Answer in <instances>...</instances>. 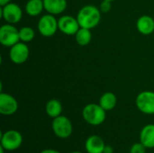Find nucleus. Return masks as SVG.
Wrapping results in <instances>:
<instances>
[{
	"instance_id": "nucleus-1",
	"label": "nucleus",
	"mask_w": 154,
	"mask_h": 153,
	"mask_svg": "<svg viewBox=\"0 0 154 153\" xmlns=\"http://www.w3.org/2000/svg\"><path fill=\"white\" fill-rule=\"evenodd\" d=\"M100 9L94 5H85L78 13L77 19L79 26L87 29L95 28L101 20Z\"/></svg>"
},
{
	"instance_id": "nucleus-2",
	"label": "nucleus",
	"mask_w": 154,
	"mask_h": 153,
	"mask_svg": "<svg viewBox=\"0 0 154 153\" xmlns=\"http://www.w3.org/2000/svg\"><path fill=\"white\" fill-rule=\"evenodd\" d=\"M106 111L99 104H88L82 111V116L86 123L97 126L102 124L106 117Z\"/></svg>"
},
{
	"instance_id": "nucleus-3",
	"label": "nucleus",
	"mask_w": 154,
	"mask_h": 153,
	"mask_svg": "<svg viewBox=\"0 0 154 153\" xmlns=\"http://www.w3.org/2000/svg\"><path fill=\"white\" fill-rule=\"evenodd\" d=\"M51 128L54 134L60 139H67L73 133L72 123L68 117L64 115H60L56 118H53Z\"/></svg>"
},
{
	"instance_id": "nucleus-4",
	"label": "nucleus",
	"mask_w": 154,
	"mask_h": 153,
	"mask_svg": "<svg viewBox=\"0 0 154 153\" xmlns=\"http://www.w3.org/2000/svg\"><path fill=\"white\" fill-rule=\"evenodd\" d=\"M23 144V135L16 130H8L1 135V147L6 151H14Z\"/></svg>"
},
{
	"instance_id": "nucleus-5",
	"label": "nucleus",
	"mask_w": 154,
	"mask_h": 153,
	"mask_svg": "<svg viewBox=\"0 0 154 153\" xmlns=\"http://www.w3.org/2000/svg\"><path fill=\"white\" fill-rule=\"evenodd\" d=\"M20 41L19 30L13 24H4L0 28V42L5 47H12Z\"/></svg>"
},
{
	"instance_id": "nucleus-6",
	"label": "nucleus",
	"mask_w": 154,
	"mask_h": 153,
	"mask_svg": "<svg viewBox=\"0 0 154 153\" xmlns=\"http://www.w3.org/2000/svg\"><path fill=\"white\" fill-rule=\"evenodd\" d=\"M58 29V21L53 14H44L38 22L39 32L44 37H51L54 35Z\"/></svg>"
},
{
	"instance_id": "nucleus-7",
	"label": "nucleus",
	"mask_w": 154,
	"mask_h": 153,
	"mask_svg": "<svg viewBox=\"0 0 154 153\" xmlns=\"http://www.w3.org/2000/svg\"><path fill=\"white\" fill-rule=\"evenodd\" d=\"M137 108L145 115H154V92L143 91L135 100Z\"/></svg>"
},
{
	"instance_id": "nucleus-8",
	"label": "nucleus",
	"mask_w": 154,
	"mask_h": 153,
	"mask_svg": "<svg viewBox=\"0 0 154 153\" xmlns=\"http://www.w3.org/2000/svg\"><path fill=\"white\" fill-rule=\"evenodd\" d=\"M1 16L8 23L14 24L21 21L23 17V11L18 5L14 3H9L2 6Z\"/></svg>"
},
{
	"instance_id": "nucleus-9",
	"label": "nucleus",
	"mask_w": 154,
	"mask_h": 153,
	"mask_svg": "<svg viewBox=\"0 0 154 153\" xmlns=\"http://www.w3.org/2000/svg\"><path fill=\"white\" fill-rule=\"evenodd\" d=\"M29 47L25 44V42L19 41L14 46L11 47L9 51V57L12 62L14 64H23L29 58Z\"/></svg>"
},
{
	"instance_id": "nucleus-10",
	"label": "nucleus",
	"mask_w": 154,
	"mask_h": 153,
	"mask_svg": "<svg viewBox=\"0 0 154 153\" xmlns=\"http://www.w3.org/2000/svg\"><path fill=\"white\" fill-rule=\"evenodd\" d=\"M59 30L67 35L76 34L79 29L80 28L79 23L77 18L72 17L71 15H63L58 20Z\"/></svg>"
},
{
	"instance_id": "nucleus-11",
	"label": "nucleus",
	"mask_w": 154,
	"mask_h": 153,
	"mask_svg": "<svg viewBox=\"0 0 154 153\" xmlns=\"http://www.w3.org/2000/svg\"><path fill=\"white\" fill-rule=\"evenodd\" d=\"M18 109V103L16 99L6 93L0 94V114L3 115H12L16 113Z\"/></svg>"
},
{
	"instance_id": "nucleus-12",
	"label": "nucleus",
	"mask_w": 154,
	"mask_h": 153,
	"mask_svg": "<svg viewBox=\"0 0 154 153\" xmlns=\"http://www.w3.org/2000/svg\"><path fill=\"white\" fill-rule=\"evenodd\" d=\"M106 143L97 135L89 136L85 142V150L88 153H103Z\"/></svg>"
},
{
	"instance_id": "nucleus-13",
	"label": "nucleus",
	"mask_w": 154,
	"mask_h": 153,
	"mask_svg": "<svg viewBox=\"0 0 154 153\" xmlns=\"http://www.w3.org/2000/svg\"><path fill=\"white\" fill-rule=\"evenodd\" d=\"M140 142L147 148H154V124H150L143 127L140 133Z\"/></svg>"
},
{
	"instance_id": "nucleus-14",
	"label": "nucleus",
	"mask_w": 154,
	"mask_h": 153,
	"mask_svg": "<svg viewBox=\"0 0 154 153\" xmlns=\"http://www.w3.org/2000/svg\"><path fill=\"white\" fill-rule=\"evenodd\" d=\"M44 9L51 14H60L67 8V0H43Z\"/></svg>"
},
{
	"instance_id": "nucleus-15",
	"label": "nucleus",
	"mask_w": 154,
	"mask_h": 153,
	"mask_svg": "<svg viewBox=\"0 0 154 153\" xmlns=\"http://www.w3.org/2000/svg\"><path fill=\"white\" fill-rule=\"evenodd\" d=\"M137 30L143 35H149L154 32V20L149 15H142L136 23Z\"/></svg>"
},
{
	"instance_id": "nucleus-16",
	"label": "nucleus",
	"mask_w": 154,
	"mask_h": 153,
	"mask_svg": "<svg viewBox=\"0 0 154 153\" xmlns=\"http://www.w3.org/2000/svg\"><path fill=\"white\" fill-rule=\"evenodd\" d=\"M116 103H117L116 96L112 92H106L101 96L98 104L106 111H111L116 107Z\"/></svg>"
},
{
	"instance_id": "nucleus-17",
	"label": "nucleus",
	"mask_w": 154,
	"mask_h": 153,
	"mask_svg": "<svg viewBox=\"0 0 154 153\" xmlns=\"http://www.w3.org/2000/svg\"><path fill=\"white\" fill-rule=\"evenodd\" d=\"M45 111L48 116L51 118H56L61 115L62 112V105L57 99H51L47 102L45 106Z\"/></svg>"
},
{
	"instance_id": "nucleus-18",
	"label": "nucleus",
	"mask_w": 154,
	"mask_h": 153,
	"mask_svg": "<svg viewBox=\"0 0 154 153\" xmlns=\"http://www.w3.org/2000/svg\"><path fill=\"white\" fill-rule=\"evenodd\" d=\"M43 8V0H28L25 5V11L30 16H37L41 14Z\"/></svg>"
},
{
	"instance_id": "nucleus-19",
	"label": "nucleus",
	"mask_w": 154,
	"mask_h": 153,
	"mask_svg": "<svg viewBox=\"0 0 154 153\" xmlns=\"http://www.w3.org/2000/svg\"><path fill=\"white\" fill-rule=\"evenodd\" d=\"M75 35H76V37H75L76 41L80 46L88 45L92 39V33L90 32V29H87V28L80 27Z\"/></svg>"
},
{
	"instance_id": "nucleus-20",
	"label": "nucleus",
	"mask_w": 154,
	"mask_h": 153,
	"mask_svg": "<svg viewBox=\"0 0 154 153\" xmlns=\"http://www.w3.org/2000/svg\"><path fill=\"white\" fill-rule=\"evenodd\" d=\"M35 35L34 30L31 27L24 26L19 30V36H20V41L23 42H29L33 40Z\"/></svg>"
},
{
	"instance_id": "nucleus-21",
	"label": "nucleus",
	"mask_w": 154,
	"mask_h": 153,
	"mask_svg": "<svg viewBox=\"0 0 154 153\" xmlns=\"http://www.w3.org/2000/svg\"><path fill=\"white\" fill-rule=\"evenodd\" d=\"M146 147L140 142L132 145L130 148V153H146Z\"/></svg>"
},
{
	"instance_id": "nucleus-22",
	"label": "nucleus",
	"mask_w": 154,
	"mask_h": 153,
	"mask_svg": "<svg viewBox=\"0 0 154 153\" xmlns=\"http://www.w3.org/2000/svg\"><path fill=\"white\" fill-rule=\"evenodd\" d=\"M112 8V5H111V2L110 1H107V0H103V2L100 4V6H99V9L101 12L103 13H107L111 10Z\"/></svg>"
},
{
	"instance_id": "nucleus-23",
	"label": "nucleus",
	"mask_w": 154,
	"mask_h": 153,
	"mask_svg": "<svg viewBox=\"0 0 154 153\" xmlns=\"http://www.w3.org/2000/svg\"><path fill=\"white\" fill-rule=\"evenodd\" d=\"M103 153H114V149H113V147L111 145H106V144Z\"/></svg>"
},
{
	"instance_id": "nucleus-24",
	"label": "nucleus",
	"mask_w": 154,
	"mask_h": 153,
	"mask_svg": "<svg viewBox=\"0 0 154 153\" xmlns=\"http://www.w3.org/2000/svg\"><path fill=\"white\" fill-rule=\"evenodd\" d=\"M40 153H61V152H60L59 151L54 150V149H45V150L42 151Z\"/></svg>"
},
{
	"instance_id": "nucleus-25",
	"label": "nucleus",
	"mask_w": 154,
	"mask_h": 153,
	"mask_svg": "<svg viewBox=\"0 0 154 153\" xmlns=\"http://www.w3.org/2000/svg\"><path fill=\"white\" fill-rule=\"evenodd\" d=\"M10 1H11V0H0V5H1V6H4V5H7V4H9Z\"/></svg>"
},
{
	"instance_id": "nucleus-26",
	"label": "nucleus",
	"mask_w": 154,
	"mask_h": 153,
	"mask_svg": "<svg viewBox=\"0 0 154 153\" xmlns=\"http://www.w3.org/2000/svg\"><path fill=\"white\" fill-rule=\"evenodd\" d=\"M0 151H1V153H4V151H5V149L1 147V149H0Z\"/></svg>"
},
{
	"instance_id": "nucleus-27",
	"label": "nucleus",
	"mask_w": 154,
	"mask_h": 153,
	"mask_svg": "<svg viewBox=\"0 0 154 153\" xmlns=\"http://www.w3.org/2000/svg\"><path fill=\"white\" fill-rule=\"evenodd\" d=\"M69 153H82L81 151H72V152H69Z\"/></svg>"
},
{
	"instance_id": "nucleus-28",
	"label": "nucleus",
	"mask_w": 154,
	"mask_h": 153,
	"mask_svg": "<svg viewBox=\"0 0 154 153\" xmlns=\"http://www.w3.org/2000/svg\"><path fill=\"white\" fill-rule=\"evenodd\" d=\"M107 1H110V2H113V1H115V0H107Z\"/></svg>"
}]
</instances>
